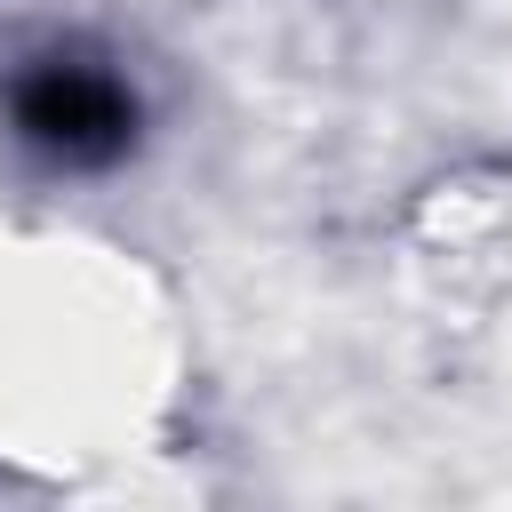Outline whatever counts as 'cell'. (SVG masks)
I'll use <instances>...</instances> for the list:
<instances>
[{"label": "cell", "mask_w": 512, "mask_h": 512, "mask_svg": "<svg viewBox=\"0 0 512 512\" xmlns=\"http://www.w3.org/2000/svg\"><path fill=\"white\" fill-rule=\"evenodd\" d=\"M24 112H32V128H40V136H64V144H80L88 128H120V104H112V88H96V80H80V72H64V80H40Z\"/></svg>", "instance_id": "cell-1"}]
</instances>
